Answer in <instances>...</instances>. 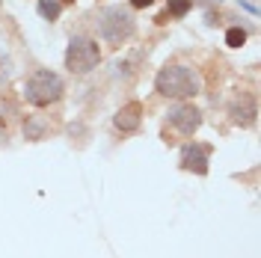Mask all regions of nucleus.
Returning a JSON list of instances; mask_svg holds the SVG:
<instances>
[{"mask_svg":"<svg viewBox=\"0 0 261 258\" xmlns=\"http://www.w3.org/2000/svg\"><path fill=\"white\" fill-rule=\"evenodd\" d=\"M158 92L163 98H193L199 95V89H202V78H199V71L190 68V65H166L158 71Z\"/></svg>","mask_w":261,"mask_h":258,"instance_id":"f257e3e1","label":"nucleus"},{"mask_svg":"<svg viewBox=\"0 0 261 258\" xmlns=\"http://www.w3.org/2000/svg\"><path fill=\"white\" fill-rule=\"evenodd\" d=\"M65 92L60 74H54L50 68H36L27 83H24V98L30 101L33 107H48L54 101H60Z\"/></svg>","mask_w":261,"mask_h":258,"instance_id":"f03ea898","label":"nucleus"},{"mask_svg":"<svg viewBox=\"0 0 261 258\" xmlns=\"http://www.w3.org/2000/svg\"><path fill=\"white\" fill-rule=\"evenodd\" d=\"M98 33L107 45H122L134 36V15L122 6H110L98 15Z\"/></svg>","mask_w":261,"mask_h":258,"instance_id":"7ed1b4c3","label":"nucleus"},{"mask_svg":"<svg viewBox=\"0 0 261 258\" xmlns=\"http://www.w3.org/2000/svg\"><path fill=\"white\" fill-rule=\"evenodd\" d=\"M101 60V48H98L95 39L89 36H71L68 42V50H65V68L71 74H86L92 71Z\"/></svg>","mask_w":261,"mask_h":258,"instance_id":"20e7f679","label":"nucleus"},{"mask_svg":"<svg viewBox=\"0 0 261 258\" xmlns=\"http://www.w3.org/2000/svg\"><path fill=\"white\" fill-rule=\"evenodd\" d=\"M169 125L178 134H184V137H193L199 131V125H202V113L196 110L193 104H178V107L169 110Z\"/></svg>","mask_w":261,"mask_h":258,"instance_id":"39448f33","label":"nucleus"},{"mask_svg":"<svg viewBox=\"0 0 261 258\" xmlns=\"http://www.w3.org/2000/svg\"><path fill=\"white\" fill-rule=\"evenodd\" d=\"M208 154H211V148L208 145H184V151H181V166L187 169V172H196V175H205L208 172Z\"/></svg>","mask_w":261,"mask_h":258,"instance_id":"423d86ee","label":"nucleus"},{"mask_svg":"<svg viewBox=\"0 0 261 258\" xmlns=\"http://www.w3.org/2000/svg\"><path fill=\"white\" fill-rule=\"evenodd\" d=\"M140 122H143V104L140 101H130L116 113V128L119 131H137Z\"/></svg>","mask_w":261,"mask_h":258,"instance_id":"0eeeda50","label":"nucleus"},{"mask_svg":"<svg viewBox=\"0 0 261 258\" xmlns=\"http://www.w3.org/2000/svg\"><path fill=\"white\" fill-rule=\"evenodd\" d=\"M241 101H244V107H241V104H238V98H234V104H231V110H228V113H231V122H234V125H252V122H255V101H252V95H244L241 98Z\"/></svg>","mask_w":261,"mask_h":258,"instance_id":"6e6552de","label":"nucleus"},{"mask_svg":"<svg viewBox=\"0 0 261 258\" xmlns=\"http://www.w3.org/2000/svg\"><path fill=\"white\" fill-rule=\"evenodd\" d=\"M63 12V3L60 0H39V15L45 18V21H57Z\"/></svg>","mask_w":261,"mask_h":258,"instance_id":"1a4fd4ad","label":"nucleus"},{"mask_svg":"<svg viewBox=\"0 0 261 258\" xmlns=\"http://www.w3.org/2000/svg\"><path fill=\"white\" fill-rule=\"evenodd\" d=\"M193 9V0H169L166 3V15L169 18H184Z\"/></svg>","mask_w":261,"mask_h":258,"instance_id":"9d476101","label":"nucleus"},{"mask_svg":"<svg viewBox=\"0 0 261 258\" xmlns=\"http://www.w3.org/2000/svg\"><path fill=\"white\" fill-rule=\"evenodd\" d=\"M246 42V30H241V27H231V30L226 33V45L228 48H241Z\"/></svg>","mask_w":261,"mask_h":258,"instance_id":"9b49d317","label":"nucleus"},{"mask_svg":"<svg viewBox=\"0 0 261 258\" xmlns=\"http://www.w3.org/2000/svg\"><path fill=\"white\" fill-rule=\"evenodd\" d=\"M151 3H154V0H130L134 9H146V6H151Z\"/></svg>","mask_w":261,"mask_h":258,"instance_id":"f8f14e48","label":"nucleus"},{"mask_svg":"<svg viewBox=\"0 0 261 258\" xmlns=\"http://www.w3.org/2000/svg\"><path fill=\"white\" fill-rule=\"evenodd\" d=\"M60 3H74V0H60Z\"/></svg>","mask_w":261,"mask_h":258,"instance_id":"ddd939ff","label":"nucleus"}]
</instances>
